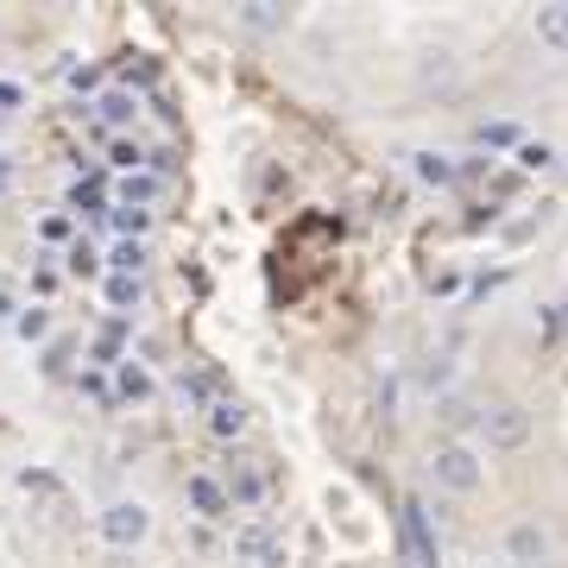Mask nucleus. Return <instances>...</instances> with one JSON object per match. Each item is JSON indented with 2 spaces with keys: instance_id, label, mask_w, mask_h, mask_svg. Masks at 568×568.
Segmentation results:
<instances>
[{
  "instance_id": "obj_1",
  "label": "nucleus",
  "mask_w": 568,
  "mask_h": 568,
  "mask_svg": "<svg viewBox=\"0 0 568 568\" xmlns=\"http://www.w3.org/2000/svg\"><path fill=\"white\" fill-rule=\"evenodd\" d=\"M430 467H436V487H448V492H474L487 480V467H480V455H474L467 442H442Z\"/></svg>"
},
{
  "instance_id": "obj_2",
  "label": "nucleus",
  "mask_w": 568,
  "mask_h": 568,
  "mask_svg": "<svg viewBox=\"0 0 568 568\" xmlns=\"http://www.w3.org/2000/svg\"><path fill=\"white\" fill-rule=\"evenodd\" d=\"M480 430H487V448H524L531 442V411L524 405H492V411H480Z\"/></svg>"
},
{
  "instance_id": "obj_3",
  "label": "nucleus",
  "mask_w": 568,
  "mask_h": 568,
  "mask_svg": "<svg viewBox=\"0 0 568 568\" xmlns=\"http://www.w3.org/2000/svg\"><path fill=\"white\" fill-rule=\"evenodd\" d=\"M405 549H411L417 568H436V537H430V518L417 499H405Z\"/></svg>"
},
{
  "instance_id": "obj_4",
  "label": "nucleus",
  "mask_w": 568,
  "mask_h": 568,
  "mask_svg": "<svg viewBox=\"0 0 568 568\" xmlns=\"http://www.w3.org/2000/svg\"><path fill=\"white\" fill-rule=\"evenodd\" d=\"M102 531H107V543H139L152 531V518H146V505H107Z\"/></svg>"
},
{
  "instance_id": "obj_5",
  "label": "nucleus",
  "mask_w": 568,
  "mask_h": 568,
  "mask_svg": "<svg viewBox=\"0 0 568 568\" xmlns=\"http://www.w3.org/2000/svg\"><path fill=\"white\" fill-rule=\"evenodd\" d=\"M234 549H240V556H253L259 568H279L284 563V543L272 537V531H240V537H234Z\"/></svg>"
},
{
  "instance_id": "obj_6",
  "label": "nucleus",
  "mask_w": 568,
  "mask_h": 568,
  "mask_svg": "<svg viewBox=\"0 0 568 568\" xmlns=\"http://www.w3.org/2000/svg\"><path fill=\"white\" fill-rule=\"evenodd\" d=\"M190 505H196L203 518H228V492L215 487L208 474H196V480H190Z\"/></svg>"
},
{
  "instance_id": "obj_7",
  "label": "nucleus",
  "mask_w": 568,
  "mask_h": 568,
  "mask_svg": "<svg viewBox=\"0 0 568 568\" xmlns=\"http://www.w3.org/2000/svg\"><path fill=\"white\" fill-rule=\"evenodd\" d=\"M505 549H512V563H543V549H549V537H543L537 524H518L512 537H505Z\"/></svg>"
},
{
  "instance_id": "obj_8",
  "label": "nucleus",
  "mask_w": 568,
  "mask_h": 568,
  "mask_svg": "<svg viewBox=\"0 0 568 568\" xmlns=\"http://www.w3.org/2000/svg\"><path fill=\"white\" fill-rule=\"evenodd\" d=\"M537 38L549 52H568V7H537Z\"/></svg>"
},
{
  "instance_id": "obj_9",
  "label": "nucleus",
  "mask_w": 568,
  "mask_h": 568,
  "mask_svg": "<svg viewBox=\"0 0 568 568\" xmlns=\"http://www.w3.org/2000/svg\"><path fill=\"white\" fill-rule=\"evenodd\" d=\"M208 430H215V436H240V430H247L240 398H215V405H208Z\"/></svg>"
},
{
  "instance_id": "obj_10",
  "label": "nucleus",
  "mask_w": 568,
  "mask_h": 568,
  "mask_svg": "<svg viewBox=\"0 0 568 568\" xmlns=\"http://www.w3.org/2000/svg\"><path fill=\"white\" fill-rule=\"evenodd\" d=\"M265 499V480H259L253 467H234L228 474V505H259Z\"/></svg>"
},
{
  "instance_id": "obj_11",
  "label": "nucleus",
  "mask_w": 568,
  "mask_h": 568,
  "mask_svg": "<svg viewBox=\"0 0 568 568\" xmlns=\"http://www.w3.org/2000/svg\"><path fill=\"white\" fill-rule=\"evenodd\" d=\"M417 178H423V183H448V178H455V164H448L442 152H417Z\"/></svg>"
},
{
  "instance_id": "obj_12",
  "label": "nucleus",
  "mask_w": 568,
  "mask_h": 568,
  "mask_svg": "<svg viewBox=\"0 0 568 568\" xmlns=\"http://www.w3.org/2000/svg\"><path fill=\"white\" fill-rule=\"evenodd\" d=\"M107 304H114V310H127V304H139V279H127V272H114V279H107Z\"/></svg>"
},
{
  "instance_id": "obj_13",
  "label": "nucleus",
  "mask_w": 568,
  "mask_h": 568,
  "mask_svg": "<svg viewBox=\"0 0 568 568\" xmlns=\"http://www.w3.org/2000/svg\"><path fill=\"white\" fill-rule=\"evenodd\" d=\"M240 20H247L253 32H279V26H284V13H279V7H247Z\"/></svg>"
},
{
  "instance_id": "obj_14",
  "label": "nucleus",
  "mask_w": 568,
  "mask_h": 568,
  "mask_svg": "<svg viewBox=\"0 0 568 568\" xmlns=\"http://www.w3.org/2000/svg\"><path fill=\"white\" fill-rule=\"evenodd\" d=\"M518 164H524V171H543V164H549V146H543V139L518 146Z\"/></svg>"
},
{
  "instance_id": "obj_15",
  "label": "nucleus",
  "mask_w": 568,
  "mask_h": 568,
  "mask_svg": "<svg viewBox=\"0 0 568 568\" xmlns=\"http://www.w3.org/2000/svg\"><path fill=\"white\" fill-rule=\"evenodd\" d=\"M121 391H127V398H146V391H152V379H146L139 366H121Z\"/></svg>"
},
{
  "instance_id": "obj_16",
  "label": "nucleus",
  "mask_w": 568,
  "mask_h": 568,
  "mask_svg": "<svg viewBox=\"0 0 568 568\" xmlns=\"http://www.w3.org/2000/svg\"><path fill=\"white\" fill-rule=\"evenodd\" d=\"M139 259H146V253H139L133 240H121V247H114V272H127V279H133V272H139Z\"/></svg>"
},
{
  "instance_id": "obj_17",
  "label": "nucleus",
  "mask_w": 568,
  "mask_h": 568,
  "mask_svg": "<svg viewBox=\"0 0 568 568\" xmlns=\"http://www.w3.org/2000/svg\"><path fill=\"white\" fill-rule=\"evenodd\" d=\"M152 196H158L152 178H127V208H133V203H152Z\"/></svg>"
},
{
  "instance_id": "obj_18",
  "label": "nucleus",
  "mask_w": 568,
  "mask_h": 568,
  "mask_svg": "<svg viewBox=\"0 0 568 568\" xmlns=\"http://www.w3.org/2000/svg\"><path fill=\"white\" fill-rule=\"evenodd\" d=\"M442 423H448V430H462V423H474V411H467L462 398H448V405H442Z\"/></svg>"
},
{
  "instance_id": "obj_19",
  "label": "nucleus",
  "mask_w": 568,
  "mask_h": 568,
  "mask_svg": "<svg viewBox=\"0 0 568 568\" xmlns=\"http://www.w3.org/2000/svg\"><path fill=\"white\" fill-rule=\"evenodd\" d=\"M45 329H52V316H45V310H26V316H20V336H45Z\"/></svg>"
},
{
  "instance_id": "obj_20",
  "label": "nucleus",
  "mask_w": 568,
  "mask_h": 568,
  "mask_svg": "<svg viewBox=\"0 0 568 568\" xmlns=\"http://www.w3.org/2000/svg\"><path fill=\"white\" fill-rule=\"evenodd\" d=\"M102 114H107V121H133V102H127V95H107Z\"/></svg>"
},
{
  "instance_id": "obj_21",
  "label": "nucleus",
  "mask_w": 568,
  "mask_h": 568,
  "mask_svg": "<svg viewBox=\"0 0 568 568\" xmlns=\"http://www.w3.org/2000/svg\"><path fill=\"white\" fill-rule=\"evenodd\" d=\"M70 272H95V253H89V247H70Z\"/></svg>"
},
{
  "instance_id": "obj_22",
  "label": "nucleus",
  "mask_w": 568,
  "mask_h": 568,
  "mask_svg": "<svg viewBox=\"0 0 568 568\" xmlns=\"http://www.w3.org/2000/svg\"><path fill=\"white\" fill-rule=\"evenodd\" d=\"M139 158H146V152H139V146H127V139L114 146V164H127V171H133V164H139Z\"/></svg>"
},
{
  "instance_id": "obj_23",
  "label": "nucleus",
  "mask_w": 568,
  "mask_h": 568,
  "mask_svg": "<svg viewBox=\"0 0 568 568\" xmlns=\"http://www.w3.org/2000/svg\"><path fill=\"white\" fill-rule=\"evenodd\" d=\"M0 310H7V291H0Z\"/></svg>"
},
{
  "instance_id": "obj_24",
  "label": "nucleus",
  "mask_w": 568,
  "mask_h": 568,
  "mask_svg": "<svg viewBox=\"0 0 568 568\" xmlns=\"http://www.w3.org/2000/svg\"><path fill=\"white\" fill-rule=\"evenodd\" d=\"M0 183H7V171H0Z\"/></svg>"
}]
</instances>
